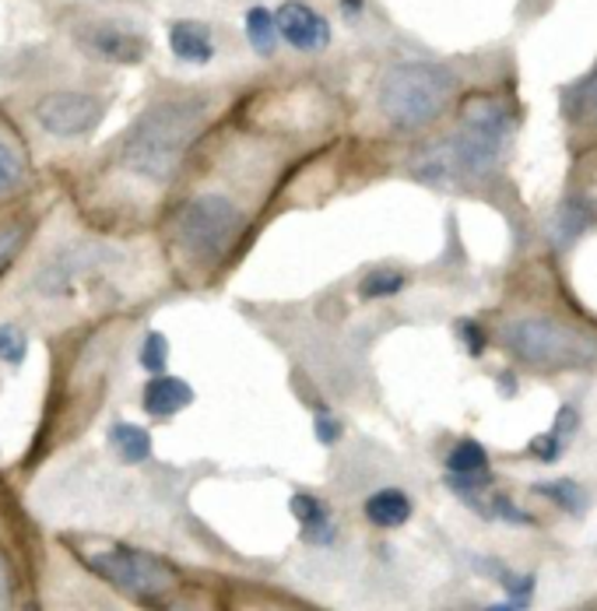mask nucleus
Segmentation results:
<instances>
[{"mask_svg":"<svg viewBox=\"0 0 597 611\" xmlns=\"http://www.w3.org/2000/svg\"><path fill=\"white\" fill-rule=\"evenodd\" d=\"M503 141H506V134L468 123L450 141H439L415 169H418V177L436 183V187L468 180V177H481V172H492L499 166Z\"/></svg>","mask_w":597,"mask_h":611,"instance_id":"nucleus-4","label":"nucleus"},{"mask_svg":"<svg viewBox=\"0 0 597 611\" xmlns=\"http://www.w3.org/2000/svg\"><path fill=\"white\" fill-rule=\"evenodd\" d=\"M577 422H580L577 408H573V404H566V408H559V414H556V429H551V432H556L559 440H569V435L577 432Z\"/></svg>","mask_w":597,"mask_h":611,"instance_id":"nucleus-28","label":"nucleus"},{"mask_svg":"<svg viewBox=\"0 0 597 611\" xmlns=\"http://www.w3.org/2000/svg\"><path fill=\"white\" fill-rule=\"evenodd\" d=\"M366 520L376 523V528H401V523H408L411 517V499L405 492H397V489H380V492H372L366 499V507H362Z\"/></svg>","mask_w":597,"mask_h":611,"instance_id":"nucleus-13","label":"nucleus"},{"mask_svg":"<svg viewBox=\"0 0 597 611\" xmlns=\"http://www.w3.org/2000/svg\"><path fill=\"white\" fill-rule=\"evenodd\" d=\"M485 611H520V608H510V604H489Z\"/></svg>","mask_w":597,"mask_h":611,"instance_id":"nucleus-32","label":"nucleus"},{"mask_svg":"<svg viewBox=\"0 0 597 611\" xmlns=\"http://www.w3.org/2000/svg\"><path fill=\"white\" fill-rule=\"evenodd\" d=\"M314 429H317V440H320V443H327V447L341 440V425H338L335 419H327V414H320Z\"/></svg>","mask_w":597,"mask_h":611,"instance_id":"nucleus-29","label":"nucleus"},{"mask_svg":"<svg viewBox=\"0 0 597 611\" xmlns=\"http://www.w3.org/2000/svg\"><path fill=\"white\" fill-rule=\"evenodd\" d=\"M242 229V211L222 198V193H205V198H193L183 211L180 222H176V236L190 257L197 260H218L232 239Z\"/></svg>","mask_w":597,"mask_h":611,"instance_id":"nucleus-5","label":"nucleus"},{"mask_svg":"<svg viewBox=\"0 0 597 611\" xmlns=\"http://www.w3.org/2000/svg\"><path fill=\"white\" fill-rule=\"evenodd\" d=\"M26 352H29V341H26V334H21V327H14V323L0 327V359H4L8 365H21L26 362Z\"/></svg>","mask_w":597,"mask_h":611,"instance_id":"nucleus-23","label":"nucleus"},{"mask_svg":"<svg viewBox=\"0 0 597 611\" xmlns=\"http://www.w3.org/2000/svg\"><path fill=\"white\" fill-rule=\"evenodd\" d=\"M169 47L187 63H208L215 57L211 29L201 26V21H176V26L169 29Z\"/></svg>","mask_w":597,"mask_h":611,"instance_id":"nucleus-11","label":"nucleus"},{"mask_svg":"<svg viewBox=\"0 0 597 611\" xmlns=\"http://www.w3.org/2000/svg\"><path fill=\"white\" fill-rule=\"evenodd\" d=\"M109 443H113L123 464H141L151 453V435L141 425H130V422H117L109 429Z\"/></svg>","mask_w":597,"mask_h":611,"instance_id":"nucleus-16","label":"nucleus"},{"mask_svg":"<svg viewBox=\"0 0 597 611\" xmlns=\"http://www.w3.org/2000/svg\"><path fill=\"white\" fill-rule=\"evenodd\" d=\"M289 507H292L296 520L302 523V541H309V544H330L335 541V520H330L327 507L320 503L317 495L299 492V495H292Z\"/></svg>","mask_w":597,"mask_h":611,"instance_id":"nucleus-12","label":"nucleus"},{"mask_svg":"<svg viewBox=\"0 0 597 611\" xmlns=\"http://www.w3.org/2000/svg\"><path fill=\"white\" fill-rule=\"evenodd\" d=\"M447 468H450V474H478V471L489 468V453H485L481 443L464 440L447 453Z\"/></svg>","mask_w":597,"mask_h":611,"instance_id":"nucleus-19","label":"nucleus"},{"mask_svg":"<svg viewBox=\"0 0 597 611\" xmlns=\"http://www.w3.org/2000/svg\"><path fill=\"white\" fill-rule=\"evenodd\" d=\"M345 8H348V11H359V8H362V0H345Z\"/></svg>","mask_w":597,"mask_h":611,"instance_id":"nucleus-33","label":"nucleus"},{"mask_svg":"<svg viewBox=\"0 0 597 611\" xmlns=\"http://www.w3.org/2000/svg\"><path fill=\"white\" fill-rule=\"evenodd\" d=\"M401 289H405V278L397 271H372L362 278L359 296L362 299H387V296H397Z\"/></svg>","mask_w":597,"mask_h":611,"instance_id":"nucleus-22","label":"nucleus"},{"mask_svg":"<svg viewBox=\"0 0 597 611\" xmlns=\"http://www.w3.org/2000/svg\"><path fill=\"white\" fill-rule=\"evenodd\" d=\"M166 362H169V341L159 331H151L141 344V365L148 369V373L159 377L166 369Z\"/></svg>","mask_w":597,"mask_h":611,"instance_id":"nucleus-24","label":"nucleus"},{"mask_svg":"<svg viewBox=\"0 0 597 611\" xmlns=\"http://www.w3.org/2000/svg\"><path fill=\"white\" fill-rule=\"evenodd\" d=\"M563 113L573 123L597 127V71H590L584 81H577L573 89H566V96H563Z\"/></svg>","mask_w":597,"mask_h":611,"instance_id":"nucleus-14","label":"nucleus"},{"mask_svg":"<svg viewBox=\"0 0 597 611\" xmlns=\"http://www.w3.org/2000/svg\"><path fill=\"white\" fill-rule=\"evenodd\" d=\"M36 117L53 138H81L102 120V102L84 92H50L36 102Z\"/></svg>","mask_w":597,"mask_h":611,"instance_id":"nucleus-7","label":"nucleus"},{"mask_svg":"<svg viewBox=\"0 0 597 611\" xmlns=\"http://www.w3.org/2000/svg\"><path fill=\"white\" fill-rule=\"evenodd\" d=\"M84 562L92 573L135 598H162L176 587V570L169 562L141 549H127V544H106L102 552L84 555Z\"/></svg>","mask_w":597,"mask_h":611,"instance_id":"nucleus-6","label":"nucleus"},{"mask_svg":"<svg viewBox=\"0 0 597 611\" xmlns=\"http://www.w3.org/2000/svg\"><path fill=\"white\" fill-rule=\"evenodd\" d=\"M247 39H250V47L260 53V57H271L275 47H278V18L268 11V8H250L247 11Z\"/></svg>","mask_w":597,"mask_h":611,"instance_id":"nucleus-17","label":"nucleus"},{"mask_svg":"<svg viewBox=\"0 0 597 611\" xmlns=\"http://www.w3.org/2000/svg\"><path fill=\"white\" fill-rule=\"evenodd\" d=\"M21 239H26V229H18V226L0 229V271H4V268L11 264V257H14L18 247H21Z\"/></svg>","mask_w":597,"mask_h":611,"instance_id":"nucleus-27","label":"nucleus"},{"mask_svg":"<svg viewBox=\"0 0 597 611\" xmlns=\"http://www.w3.org/2000/svg\"><path fill=\"white\" fill-rule=\"evenodd\" d=\"M535 492L551 499L559 510H569L577 517L587 510V489L580 482H569V478H559V482H548V485H535Z\"/></svg>","mask_w":597,"mask_h":611,"instance_id":"nucleus-18","label":"nucleus"},{"mask_svg":"<svg viewBox=\"0 0 597 611\" xmlns=\"http://www.w3.org/2000/svg\"><path fill=\"white\" fill-rule=\"evenodd\" d=\"M587 229V211L580 201H566V208L559 211V222H556V243L559 247H569L573 239Z\"/></svg>","mask_w":597,"mask_h":611,"instance_id":"nucleus-20","label":"nucleus"},{"mask_svg":"<svg viewBox=\"0 0 597 611\" xmlns=\"http://www.w3.org/2000/svg\"><path fill=\"white\" fill-rule=\"evenodd\" d=\"M485 570H489L499 583H503V591H510L517 598V604L524 608L530 591H535V577H527V573H514V570H506V565L499 562H485Z\"/></svg>","mask_w":597,"mask_h":611,"instance_id":"nucleus-21","label":"nucleus"},{"mask_svg":"<svg viewBox=\"0 0 597 611\" xmlns=\"http://www.w3.org/2000/svg\"><path fill=\"white\" fill-rule=\"evenodd\" d=\"M503 344L538 369H590L597 362V341L577 327L548 317H520L503 327Z\"/></svg>","mask_w":597,"mask_h":611,"instance_id":"nucleus-3","label":"nucleus"},{"mask_svg":"<svg viewBox=\"0 0 597 611\" xmlns=\"http://www.w3.org/2000/svg\"><path fill=\"white\" fill-rule=\"evenodd\" d=\"M29 611H36V608H29Z\"/></svg>","mask_w":597,"mask_h":611,"instance_id":"nucleus-34","label":"nucleus"},{"mask_svg":"<svg viewBox=\"0 0 597 611\" xmlns=\"http://www.w3.org/2000/svg\"><path fill=\"white\" fill-rule=\"evenodd\" d=\"M193 404V387L180 377H155L145 387V411L155 414V419H169V414L183 411Z\"/></svg>","mask_w":597,"mask_h":611,"instance_id":"nucleus-10","label":"nucleus"},{"mask_svg":"<svg viewBox=\"0 0 597 611\" xmlns=\"http://www.w3.org/2000/svg\"><path fill=\"white\" fill-rule=\"evenodd\" d=\"M275 18H278V32L289 47L302 53H317L330 47V21L320 11L299 4V0H285Z\"/></svg>","mask_w":597,"mask_h":611,"instance_id":"nucleus-8","label":"nucleus"},{"mask_svg":"<svg viewBox=\"0 0 597 611\" xmlns=\"http://www.w3.org/2000/svg\"><path fill=\"white\" fill-rule=\"evenodd\" d=\"M81 47L109 63H141L148 53V42L138 32H127L117 26H88L81 32Z\"/></svg>","mask_w":597,"mask_h":611,"instance_id":"nucleus-9","label":"nucleus"},{"mask_svg":"<svg viewBox=\"0 0 597 611\" xmlns=\"http://www.w3.org/2000/svg\"><path fill=\"white\" fill-rule=\"evenodd\" d=\"M457 327H460V334L468 338V352H471V355H481V352H485V334L478 331V327H475L471 320H460Z\"/></svg>","mask_w":597,"mask_h":611,"instance_id":"nucleus-30","label":"nucleus"},{"mask_svg":"<svg viewBox=\"0 0 597 611\" xmlns=\"http://www.w3.org/2000/svg\"><path fill=\"white\" fill-rule=\"evenodd\" d=\"M454 71L439 68V63H397L380 81V113L397 130H418L444 113L454 99Z\"/></svg>","mask_w":597,"mask_h":611,"instance_id":"nucleus-2","label":"nucleus"},{"mask_svg":"<svg viewBox=\"0 0 597 611\" xmlns=\"http://www.w3.org/2000/svg\"><path fill=\"white\" fill-rule=\"evenodd\" d=\"M563 447H566V440H559L556 432H545V435H535V440H530V453L541 457L545 464H556L559 453H563Z\"/></svg>","mask_w":597,"mask_h":611,"instance_id":"nucleus-26","label":"nucleus"},{"mask_svg":"<svg viewBox=\"0 0 597 611\" xmlns=\"http://www.w3.org/2000/svg\"><path fill=\"white\" fill-rule=\"evenodd\" d=\"M21 183V162L14 151L0 141V193H8Z\"/></svg>","mask_w":597,"mask_h":611,"instance_id":"nucleus-25","label":"nucleus"},{"mask_svg":"<svg viewBox=\"0 0 597 611\" xmlns=\"http://www.w3.org/2000/svg\"><path fill=\"white\" fill-rule=\"evenodd\" d=\"M201 127H205V102L197 99L159 102L130 130V138L123 144L127 169L155 183L172 180L193 138L201 134Z\"/></svg>","mask_w":597,"mask_h":611,"instance_id":"nucleus-1","label":"nucleus"},{"mask_svg":"<svg viewBox=\"0 0 597 611\" xmlns=\"http://www.w3.org/2000/svg\"><path fill=\"white\" fill-rule=\"evenodd\" d=\"M464 117L475 127H485V130H496V134H506L510 130V109H506L503 99H492V96H471L464 102Z\"/></svg>","mask_w":597,"mask_h":611,"instance_id":"nucleus-15","label":"nucleus"},{"mask_svg":"<svg viewBox=\"0 0 597 611\" xmlns=\"http://www.w3.org/2000/svg\"><path fill=\"white\" fill-rule=\"evenodd\" d=\"M14 604V583H11V570L0 562V611H11Z\"/></svg>","mask_w":597,"mask_h":611,"instance_id":"nucleus-31","label":"nucleus"}]
</instances>
